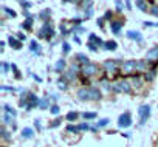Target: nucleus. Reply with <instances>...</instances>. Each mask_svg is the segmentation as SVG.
Returning a JSON list of instances; mask_svg holds the SVG:
<instances>
[{"label": "nucleus", "mask_w": 158, "mask_h": 147, "mask_svg": "<svg viewBox=\"0 0 158 147\" xmlns=\"http://www.w3.org/2000/svg\"><path fill=\"white\" fill-rule=\"evenodd\" d=\"M50 112H51L53 115H59V105H53Z\"/></svg>", "instance_id": "nucleus-42"}, {"label": "nucleus", "mask_w": 158, "mask_h": 147, "mask_svg": "<svg viewBox=\"0 0 158 147\" xmlns=\"http://www.w3.org/2000/svg\"><path fill=\"white\" fill-rule=\"evenodd\" d=\"M36 105H39V98H37L36 95L30 93V95H28V108H27V110H31V108L36 107Z\"/></svg>", "instance_id": "nucleus-10"}, {"label": "nucleus", "mask_w": 158, "mask_h": 147, "mask_svg": "<svg viewBox=\"0 0 158 147\" xmlns=\"http://www.w3.org/2000/svg\"><path fill=\"white\" fill-rule=\"evenodd\" d=\"M77 116H79V115H77L76 112H70V113L67 115V119H68L70 122H73V121H76V119H77Z\"/></svg>", "instance_id": "nucleus-29"}, {"label": "nucleus", "mask_w": 158, "mask_h": 147, "mask_svg": "<svg viewBox=\"0 0 158 147\" xmlns=\"http://www.w3.org/2000/svg\"><path fill=\"white\" fill-rule=\"evenodd\" d=\"M109 122H110L109 119H101V121L98 122V125H96V127H106V125H107Z\"/></svg>", "instance_id": "nucleus-41"}, {"label": "nucleus", "mask_w": 158, "mask_h": 147, "mask_svg": "<svg viewBox=\"0 0 158 147\" xmlns=\"http://www.w3.org/2000/svg\"><path fill=\"white\" fill-rule=\"evenodd\" d=\"M136 6H138L141 11H144V13L147 11V5H146V2H136Z\"/></svg>", "instance_id": "nucleus-32"}, {"label": "nucleus", "mask_w": 158, "mask_h": 147, "mask_svg": "<svg viewBox=\"0 0 158 147\" xmlns=\"http://www.w3.org/2000/svg\"><path fill=\"white\" fill-rule=\"evenodd\" d=\"M10 68H11V65L8 62H2V73H8Z\"/></svg>", "instance_id": "nucleus-33"}, {"label": "nucleus", "mask_w": 158, "mask_h": 147, "mask_svg": "<svg viewBox=\"0 0 158 147\" xmlns=\"http://www.w3.org/2000/svg\"><path fill=\"white\" fill-rule=\"evenodd\" d=\"M77 127H79V130H89V129H92V127H90V125H89L87 122H82V124H79Z\"/></svg>", "instance_id": "nucleus-40"}, {"label": "nucleus", "mask_w": 158, "mask_h": 147, "mask_svg": "<svg viewBox=\"0 0 158 147\" xmlns=\"http://www.w3.org/2000/svg\"><path fill=\"white\" fill-rule=\"evenodd\" d=\"M20 3L25 6V8H28V6H31V3L30 2H27V0H20Z\"/></svg>", "instance_id": "nucleus-47"}, {"label": "nucleus", "mask_w": 158, "mask_h": 147, "mask_svg": "<svg viewBox=\"0 0 158 147\" xmlns=\"http://www.w3.org/2000/svg\"><path fill=\"white\" fill-rule=\"evenodd\" d=\"M98 65L96 63H87V65H82L81 67V73L85 76V78H92V76H95V75H98Z\"/></svg>", "instance_id": "nucleus-3"}, {"label": "nucleus", "mask_w": 158, "mask_h": 147, "mask_svg": "<svg viewBox=\"0 0 158 147\" xmlns=\"http://www.w3.org/2000/svg\"><path fill=\"white\" fill-rule=\"evenodd\" d=\"M87 47H89V50H92V51H98V45H96V43H93V42H89V43H87Z\"/></svg>", "instance_id": "nucleus-39"}, {"label": "nucleus", "mask_w": 158, "mask_h": 147, "mask_svg": "<svg viewBox=\"0 0 158 147\" xmlns=\"http://www.w3.org/2000/svg\"><path fill=\"white\" fill-rule=\"evenodd\" d=\"M90 42H93V43H96L98 47H101V45H104L106 42H102L98 36H95V34H90Z\"/></svg>", "instance_id": "nucleus-24"}, {"label": "nucleus", "mask_w": 158, "mask_h": 147, "mask_svg": "<svg viewBox=\"0 0 158 147\" xmlns=\"http://www.w3.org/2000/svg\"><path fill=\"white\" fill-rule=\"evenodd\" d=\"M34 122H36V129H37V130H40V121H39V119H36Z\"/></svg>", "instance_id": "nucleus-49"}, {"label": "nucleus", "mask_w": 158, "mask_h": 147, "mask_svg": "<svg viewBox=\"0 0 158 147\" xmlns=\"http://www.w3.org/2000/svg\"><path fill=\"white\" fill-rule=\"evenodd\" d=\"M153 76H155V71H147L146 75H144V79H146V81H152Z\"/></svg>", "instance_id": "nucleus-31"}, {"label": "nucleus", "mask_w": 158, "mask_h": 147, "mask_svg": "<svg viewBox=\"0 0 158 147\" xmlns=\"http://www.w3.org/2000/svg\"><path fill=\"white\" fill-rule=\"evenodd\" d=\"M3 124H11L13 122V115H8V113H3V118H2Z\"/></svg>", "instance_id": "nucleus-28"}, {"label": "nucleus", "mask_w": 158, "mask_h": 147, "mask_svg": "<svg viewBox=\"0 0 158 147\" xmlns=\"http://www.w3.org/2000/svg\"><path fill=\"white\" fill-rule=\"evenodd\" d=\"M147 60H136V71H146Z\"/></svg>", "instance_id": "nucleus-20"}, {"label": "nucleus", "mask_w": 158, "mask_h": 147, "mask_svg": "<svg viewBox=\"0 0 158 147\" xmlns=\"http://www.w3.org/2000/svg\"><path fill=\"white\" fill-rule=\"evenodd\" d=\"M33 135H34V130L30 129V127H25V129L22 130V136H23V138H31Z\"/></svg>", "instance_id": "nucleus-23"}, {"label": "nucleus", "mask_w": 158, "mask_h": 147, "mask_svg": "<svg viewBox=\"0 0 158 147\" xmlns=\"http://www.w3.org/2000/svg\"><path fill=\"white\" fill-rule=\"evenodd\" d=\"M2 138H3V139H8V141H10V138H11V136H10V132H6L5 125L2 127Z\"/></svg>", "instance_id": "nucleus-34"}, {"label": "nucleus", "mask_w": 158, "mask_h": 147, "mask_svg": "<svg viewBox=\"0 0 158 147\" xmlns=\"http://www.w3.org/2000/svg\"><path fill=\"white\" fill-rule=\"evenodd\" d=\"M62 48H64V53H68V51H70V45H68L67 42H64V45H62Z\"/></svg>", "instance_id": "nucleus-45"}, {"label": "nucleus", "mask_w": 158, "mask_h": 147, "mask_svg": "<svg viewBox=\"0 0 158 147\" xmlns=\"http://www.w3.org/2000/svg\"><path fill=\"white\" fill-rule=\"evenodd\" d=\"M110 27H112L113 34H119V33H121V30H123V23H121V22H112V23H110Z\"/></svg>", "instance_id": "nucleus-13"}, {"label": "nucleus", "mask_w": 158, "mask_h": 147, "mask_svg": "<svg viewBox=\"0 0 158 147\" xmlns=\"http://www.w3.org/2000/svg\"><path fill=\"white\" fill-rule=\"evenodd\" d=\"M82 118L84 119H95L96 118V113H82Z\"/></svg>", "instance_id": "nucleus-37"}, {"label": "nucleus", "mask_w": 158, "mask_h": 147, "mask_svg": "<svg viewBox=\"0 0 158 147\" xmlns=\"http://www.w3.org/2000/svg\"><path fill=\"white\" fill-rule=\"evenodd\" d=\"M56 125H59V119H57V121H54V122L51 124V127H56Z\"/></svg>", "instance_id": "nucleus-50"}, {"label": "nucleus", "mask_w": 158, "mask_h": 147, "mask_svg": "<svg viewBox=\"0 0 158 147\" xmlns=\"http://www.w3.org/2000/svg\"><path fill=\"white\" fill-rule=\"evenodd\" d=\"M130 84H132L133 87H141V84H143V79H141L139 76H133V78L130 79Z\"/></svg>", "instance_id": "nucleus-22"}, {"label": "nucleus", "mask_w": 158, "mask_h": 147, "mask_svg": "<svg viewBox=\"0 0 158 147\" xmlns=\"http://www.w3.org/2000/svg\"><path fill=\"white\" fill-rule=\"evenodd\" d=\"M17 39H19V40H25V34H23V33H19V34H17Z\"/></svg>", "instance_id": "nucleus-48"}, {"label": "nucleus", "mask_w": 158, "mask_h": 147, "mask_svg": "<svg viewBox=\"0 0 158 147\" xmlns=\"http://www.w3.org/2000/svg\"><path fill=\"white\" fill-rule=\"evenodd\" d=\"M104 47H106V50H110V51H113V50H116V42L115 40H107L106 43H104Z\"/></svg>", "instance_id": "nucleus-21"}, {"label": "nucleus", "mask_w": 158, "mask_h": 147, "mask_svg": "<svg viewBox=\"0 0 158 147\" xmlns=\"http://www.w3.org/2000/svg\"><path fill=\"white\" fill-rule=\"evenodd\" d=\"M138 115H139V124H144L150 116V105H147V104L141 105L139 110H138Z\"/></svg>", "instance_id": "nucleus-7"}, {"label": "nucleus", "mask_w": 158, "mask_h": 147, "mask_svg": "<svg viewBox=\"0 0 158 147\" xmlns=\"http://www.w3.org/2000/svg\"><path fill=\"white\" fill-rule=\"evenodd\" d=\"M82 2H87V0H82Z\"/></svg>", "instance_id": "nucleus-53"}, {"label": "nucleus", "mask_w": 158, "mask_h": 147, "mask_svg": "<svg viewBox=\"0 0 158 147\" xmlns=\"http://www.w3.org/2000/svg\"><path fill=\"white\" fill-rule=\"evenodd\" d=\"M136 2H144V0H136Z\"/></svg>", "instance_id": "nucleus-51"}, {"label": "nucleus", "mask_w": 158, "mask_h": 147, "mask_svg": "<svg viewBox=\"0 0 158 147\" xmlns=\"http://www.w3.org/2000/svg\"><path fill=\"white\" fill-rule=\"evenodd\" d=\"M8 43H10V45H11V48H14V50L22 48V43H20L19 40H16L14 37H8Z\"/></svg>", "instance_id": "nucleus-16"}, {"label": "nucleus", "mask_w": 158, "mask_h": 147, "mask_svg": "<svg viewBox=\"0 0 158 147\" xmlns=\"http://www.w3.org/2000/svg\"><path fill=\"white\" fill-rule=\"evenodd\" d=\"M113 92L115 93H130L132 92V84L129 81H116L113 84Z\"/></svg>", "instance_id": "nucleus-2"}, {"label": "nucleus", "mask_w": 158, "mask_h": 147, "mask_svg": "<svg viewBox=\"0 0 158 147\" xmlns=\"http://www.w3.org/2000/svg\"><path fill=\"white\" fill-rule=\"evenodd\" d=\"M48 105H50V102H48V99H40V101H39V107H40L42 110H45V108H48Z\"/></svg>", "instance_id": "nucleus-30"}, {"label": "nucleus", "mask_w": 158, "mask_h": 147, "mask_svg": "<svg viewBox=\"0 0 158 147\" xmlns=\"http://www.w3.org/2000/svg\"><path fill=\"white\" fill-rule=\"evenodd\" d=\"M115 3H116V10H118V11H123V3H121V0H115Z\"/></svg>", "instance_id": "nucleus-44"}, {"label": "nucleus", "mask_w": 158, "mask_h": 147, "mask_svg": "<svg viewBox=\"0 0 158 147\" xmlns=\"http://www.w3.org/2000/svg\"><path fill=\"white\" fill-rule=\"evenodd\" d=\"M156 59H158V47H153V48H150V50L147 51L146 60H147V62H155Z\"/></svg>", "instance_id": "nucleus-9"}, {"label": "nucleus", "mask_w": 158, "mask_h": 147, "mask_svg": "<svg viewBox=\"0 0 158 147\" xmlns=\"http://www.w3.org/2000/svg\"><path fill=\"white\" fill-rule=\"evenodd\" d=\"M76 76H77V73H76V71H73V70H68V71L65 73V76H64V78H65L68 82H73V81L76 79Z\"/></svg>", "instance_id": "nucleus-15"}, {"label": "nucleus", "mask_w": 158, "mask_h": 147, "mask_svg": "<svg viewBox=\"0 0 158 147\" xmlns=\"http://www.w3.org/2000/svg\"><path fill=\"white\" fill-rule=\"evenodd\" d=\"M3 110H5V113H10V115H13V116H16V112L10 107V105H3Z\"/></svg>", "instance_id": "nucleus-36"}, {"label": "nucleus", "mask_w": 158, "mask_h": 147, "mask_svg": "<svg viewBox=\"0 0 158 147\" xmlns=\"http://www.w3.org/2000/svg\"><path fill=\"white\" fill-rule=\"evenodd\" d=\"M121 63L123 62H118V60H115V59H109V60H106L104 63H102V67H104V70L109 73V75H116V71L121 68Z\"/></svg>", "instance_id": "nucleus-1"}, {"label": "nucleus", "mask_w": 158, "mask_h": 147, "mask_svg": "<svg viewBox=\"0 0 158 147\" xmlns=\"http://www.w3.org/2000/svg\"><path fill=\"white\" fill-rule=\"evenodd\" d=\"M37 36H39V37H42V39H50L51 36H54V31H53L51 23H50V22H44V25H42L40 31L37 33Z\"/></svg>", "instance_id": "nucleus-4"}, {"label": "nucleus", "mask_w": 158, "mask_h": 147, "mask_svg": "<svg viewBox=\"0 0 158 147\" xmlns=\"http://www.w3.org/2000/svg\"><path fill=\"white\" fill-rule=\"evenodd\" d=\"M50 16H51V11H50V10H44V11L40 13V19H42L44 22H48Z\"/></svg>", "instance_id": "nucleus-25"}, {"label": "nucleus", "mask_w": 158, "mask_h": 147, "mask_svg": "<svg viewBox=\"0 0 158 147\" xmlns=\"http://www.w3.org/2000/svg\"><path fill=\"white\" fill-rule=\"evenodd\" d=\"M102 98L101 92L96 87H90V101H99Z\"/></svg>", "instance_id": "nucleus-11"}, {"label": "nucleus", "mask_w": 158, "mask_h": 147, "mask_svg": "<svg viewBox=\"0 0 158 147\" xmlns=\"http://www.w3.org/2000/svg\"><path fill=\"white\" fill-rule=\"evenodd\" d=\"M67 87H68V81L65 78H59L57 79V88L64 92V90H67Z\"/></svg>", "instance_id": "nucleus-14"}, {"label": "nucleus", "mask_w": 158, "mask_h": 147, "mask_svg": "<svg viewBox=\"0 0 158 147\" xmlns=\"http://www.w3.org/2000/svg\"><path fill=\"white\" fill-rule=\"evenodd\" d=\"M150 14L155 16V17H158V6H153V8L150 10Z\"/></svg>", "instance_id": "nucleus-43"}, {"label": "nucleus", "mask_w": 158, "mask_h": 147, "mask_svg": "<svg viewBox=\"0 0 158 147\" xmlns=\"http://www.w3.org/2000/svg\"><path fill=\"white\" fill-rule=\"evenodd\" d=\"M127 36H129V39L136 40V42H141V40H143V36H141V33H139V31H129V33H127Z\"/></svg>", "instance_id": "nucleus-12"}, {"label": "nucleus", "mask_w": 158, "mask_h": 147, "mask_svg": "<svg viewBox=\"0 0 158 147\" xmlns=\"http://www.w3.org/2000/svg\"><path fill=\"white\" fill-rule=\"evenodd\" d=\"M64 68H65V60H64V59H59V60L56 62V65H54V70H56L57 73H62Z\"/></svg>", "instance_id": "nucleus-18"}, {"label": "nucleus", "mask_w": 158, "mask_h": 147, "mask_svg": "<svg viewBox=\"0 0 158 147\" xmlns=\"http://www.w3.org/2000/svg\"><path fill=\"white\" fill-rule=\"evenodd\" d=\"M3 11H5V13H6L10 17H16V13H14L11 8H6V6H3Z\"/></svg>", "instance_id": "nucleus-35"}, {"label": "nucleus", "mask_w": 158, "mask_h": 147, "mask_svg": "<svg viewBox=\"0 0 158 147\" xmlns=\"http://www.w3.org/2000/svg\"><path fill=\"white\" fill-rule=\"evenodd\" d=\"M101 85H102V88H104L106 92H112V90H113V85H110L106 79H104V81H101Z\"/></svg>", "instance_id": "nucleus-27"}, {"label": "nucleus", "mask_w": 158, "mask_h": 147, "mask_svg": "<svg viewBox=\"0 0 158 147\" xmlns=\"http://www.w3.org/2000/svg\"><path fill=\"white\" fill-rule=\"evenodd\" d=\"M2 147H6V145H2Z\"/></svg>", "instance_id": "nucleus-54"}, {"label": "nucleus", "mask_w": 158, "mask_h": 147, "mask_svg": "<svg viewBox=\"0 0 158 147\" xmlns=\"http://www.w3.org/2000/svg\"><path fill=\"white\" fill-rule=\"evenodd\" d=\"M30 50H31V53H34V54H39V53H40V47L37 45L36 40H31V43H30Z\"/></svg>", "instance_id": "nucleus-19"}, {"label": "nucleus", "mask_w": 158, "mask_h": 147, "mask_svg": "<svg viewBox=\"0 0 158 147\" xmlns=\"http://www.w3.org/2000/svg\"><path fill=\"white\" fill-rule=\"evenodd\" d=\"M104 19H107V20H110V19H112V11H107V13L104 14Z\"/></svg>", "instance_id": "nucleus-46"}, {"label": "nucleus", "mask_w": 158, "mask_h": 147, "mask_svg": "<svg viewBox=\"0 0 158 147\" xmlns=\"http://www.w3.org/2000/svg\"><path fill=\"white\" fill-rule=\"evenodd\" d=\"M64 2H70V0H64Z\"/></svg>", "instance_id": "nucleus-52"}, {"label": "nucleus", "mask_w": 158, "mask_h": 147, "mask_svg": "<svg viewBox=\"0 0 158 147\" xmlns=\"http://www.w3.org/2000/svg\"><path fill=\"white\" fill-rule=\"evenodd\" d=\"M76 59H77V62H79V63H82V65H87V63H90V62H89V57H87L85 54H82V53L76 54Z\"/></svg>", "instance_id": "nucleus-17"}, {"label": "nucleus", "mask_w": 158, "mask_h": 147, "mask_svg": "<svg viewBox=\"0 0 158 147\" xmlns=\"http://www.w3.org/2000/svg\"><path fill=\"white\" fill-rule=\"evenodd\" d=\"M67 132H70V133H77V132H79V127H76V125H68V127H67Z\"/></svg>", "instance_id": "nucleus-38"}, {"label": "nucleus", "mask_w": 158, "mask_h": 147, "mask_svg": "<svg viewBox=\"0 0 158 147\" xmlns=\"http://www.w3.org/2000/svg\"><path fill=\"white\" fill-rule=\"evenodd\" d=\"M121 71L123 75H132L136 71V60H124L121 63Z\"/></svg>", "instance_id": "nucleus-5"}, {"label": "nucleus", "mask_w": 158, "mask_h": 147, "mask_svg": "<svg viewBox=\"0 0 158 147\" xmlns=\"http://www.w3.org/2000/svg\"><path fill=\"white\" fill-rule=\"evenodd\" d=\"M22 27H23L25 30H31V28H33V17H28V19L22 23Z\"/></svg>", "instance_id": "nucleus-26"}, {"label": "nucleus", "mask_w": 158, "mask_h": 147, "mask_svg": "<svg viewBox=\"0 0 158 147\" xmlns=\"http://www.w3.org/2000/svg\"><path fill=\"white\" fill-rule=\"evenodd\" d=\"M76 96L79 101H90V87L89 88H79L76 92Z\"/></svg>", "instance_id": "nucleus-8"}, {"label": "nucleus", "mask_w": 158, "mask_h": 147, "mask_svg": "<svg viewBox=\"0 0 158 147\" xmlns=\"http://www.w3.org/2000/svg\"><path fill=\"white\" fill-rule=\"evenodd\" d=\"M130 124H132V116H130L129 112L119 115V118H118V125H119L121 129H127V127H130Z\"/></svg>", "instance_id": "nucleus-6"}]
</instances>
